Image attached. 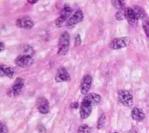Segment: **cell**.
Here are the masks:
<instances>
[{
    "label": "cell",
    "instance_id": "21",
    "mask_svg": "<svg viewBox=\"0 0 149 133\" xmlns=\"http://www.w3.org/2000/svg\"><path fill=\"white\" fill-rule=\"evenodd\" d=\"M115 18L117 20H122L123 19V18H125L124 14L121 11H118L115 14Z\"/></svg>",
    "mask_w": 149,
    "mask_h": 133
},
{
    "label": "cell",
    "instance_id": "12",
    "mask_svg": "<svg viewBox=\"0 0 149 133\" xmlns=\"http://www.w3.org/2000/svg\"><path fill=\"white\" fill-rule=\"evenodd\" d=\"M92 83V77L90 75H85L81 81L80 91L83 94H86L90 90Z\"/></svg>",
    "mask_w": 149,
    "mask_h": 133
},
{
    "label": "cell",
    "instance_id": "24",
    "mask_svg": "<svg viewBox=\"0 0 149 133\" xmlns=\"http://www.w3.org/2000/svg\"><path fill=\"white\" fill-rule=\"evenodd\" d=\"M70 106L72 108H77L79 107V104L77 102H73L71 104Z\"/></svg>",
    "mask_w": 149,
    "mask_h": 133
},
{
    "label": "cell",
    "instance_id": "10",
    "mask_svg": "<svg viewBox=\"0 0 149 133\" xmlns=\"http://www.w3.org/2000/svg\"><path fill=\"white\" fill-rule=\"evenodd\" d=\"M37 108L41 114H47L49 110V104L48 100L44 96H40L36 102Z\"/></svg>",
    "mask_w": 149,
    "mask_h": 133
},
{
    "label": "cell",
    "instance_id": "27",
    "mask_svg": "<svg viewBox=\"0 0 149 133\" xmlns=\"http://www.w3.org/2000/svg\"><path fill=\"white\" fill-rule=\"evenodd\" d=\"M113 133H117V132H113Z\"/></svg>",
    "mask_w": 149,
    "mask_h": 133
},
{
    "label": "cell",
    "instance_id": "1",
    "mask_svg": "<svg viewBox=\"0 0 149 133\" xmlns=\"http://www.w3.org/2000/svg\"><path fill=\"white\" fill-rule=\"evenodd\" d=\"M101 96L95 93L86 94L83 99L80 106V115L81 118L88 117L92 111L93 107L98 104L101 101Z\"/></svg>",
    "mask_w": 149,
    "mask_h": 133
},
{
    "label": "cell",
    "instance_id": "2",
    "mask_svg": "<svg viewBox=\"0 0 149 133\" xmlns=\"http://www.w3.org/2000/svg\"><path fill=\"white\" fill-rule=\"evenodd\" d=\"M70 43V36L68 32H63L60 36L58 40V54L65 55L67 54Z\"/></svg>",
    "mask_w": 149,
    "mask_h": 133
},
{
    "label": "cell",
    "instance_id": "7",
    "mask_svg": "<svg viewBox=\"0 0 149 133\" xmlns=\"http://www.w3.org/2000/svg\"><path fill=\"white\" fill-rule=\"evenodd\" d=\"M84 19V15L81 10H76L69 19L66 22V27L72 28L75 26L78 23L81 22Z\"/></svg>",
    "mask_w": 149,
    "mask_h": 133
},
{
    "label": "cell",
    "instance_id": "23",
    "mask_svg": "<svg viewBox=\"0 0 149 133\" xmlns=\"http://www.w3.org/2000/svg\"><path fill=\"white\" fill-rule=\"evenodd\" d=\"M81 38H80V35L77 34L76 36V37H75V41H74V44L75 46H79L81 44Z\"/></svg>",
    "mask_w": 149,
    "mask_h": 133
},
{
    "label": "cell",
    "instance_id": "4",
    "mask_svg": "<svg viewBox=\"0 0 149 133\" xmlns=\"http://www.w3.org/2000/svg\"><path fill=\"white\" fill-rule=\"evenodd\" d=\"M24 85V80L21 78H16L12 86L9 88V91H8V94L9 95H12L13 96H16L19 95L23 88Z\"/></svg>",
    "mask_w": 149,
    "mask_h": 133
},
{
    "label": "cell",
    "instance_id": "22",
    "mask_svg": "<svg viewBox=\"0 0 149 133\" xmlns=\"http://www.w3.org/2000/svg\"><path fill=\"white\" fill-rule=\"evenodd\" d=\"M8 128L5 124L2 122L1 123V133H7Z\"/></svg>",
    "mask_w": 149,
    "mask_h": 133
},
{
    "label": "cell",
    "instance_id": "8",
    "mask_svg": "<svg viewBox=\"0 0 149 133\" xmlns=\"http://www.w3.org/2000/svg\"><path fill=\"white\" fill-rule=\"evenodd\" d=\"M130 38L128 37L114 38L110 44V47L113 50H118L127 46L130 43Z\"/></svg>",
    "mask_w": 149,
    "mask_h": 133
},
{
    "label": "cell",
    "instance_id": "25",
    "mask_svg": "<svg viewBox=\"0 0 149 133\" xmlns=\"http://www.w3.org/2000/svg\"><path fill=\"white\" fill-rule=\"evenodd\" d=\"M5 44H4L2 41H1V51H3V49L5 48Z\"/></svg>",
    "mask_w": 149,
    "mask_h": 133
},
{
    "label": "cell",
    "instance_id": "14",
    "mask_svg": "<svg viewBox=\"0 0 149 133\" xmlns=\"http://www.w3.org/2000/svg\"><path fill=\"white\" fill-rule=\"evenodd\" d=\"M0 73L1 76H7L8 78H12L15 74V70L13 68L7 66L5 65L1 64L0 66Z\"/></svg>",
    "mask_w": 149,
    "mask_h": 133
},
{
    "label": "cell",
    "instance_id": "20",
    "mask_svg": "<svg viewBox=\"0 0 149 133\" xmlns=\"http://www.w3.org/2000/svg\"><path fill=\"white\" fill-rule=\"evenodd\" d=\"M143 28L147 37H149V20H145L143 22Z\"/></svg>",
    "mask_w": 149,
    "mask_h": 133
},
{
    "label": "cell",
    "instance_id": "26",
    "mask_svg": "<svg viewBox=\"0 0 149 133\" xmlns=\"http://www.w3.org/2000/svg\"><path fill=\"white\" fill-rule=\"evenodd\" d=\"M27 2L30 3L31 4H34L36 3V2H37L38 1H27Z\"/></svg>",
    "mask_w": 149,
    "mask_h": 133
},
{
    "label": "cell",
    "instance_id": "17",
    "mask_svg": "<svg viewBox=\"0 0 149 133\" xmlns=\"http://www.w3.org/2000/svg\"><path fill=\"white\" fill-rule=\"evenodd\" d=\"M105 120H106V116L105 113H102L100 117L98 118V122H97V127L98 129L101 130L102 128H103L104 125H105Z\"/></svg>",
    "mask_w": 149,
    "mask_h": 133
},
{
    "label": "cell",
    "instance_id": "15",
    "mask_svg": "<svg viewBox=\"0 0 149 133\" xmlns=\"http://www.w3.org/2000/svg\"><path fill=\"white\" fill-rule=\"evenodd\" d=\"M132 117L133 120L136 121H141L145 118V114L143 111L138 107H134L132 110Z\"/></svg>",
    "mask_w": 149,
    "mask_h": 133
},
{
    "label": "cell",
    "instance_id": "19",
    "mask_svg": "<svg viewBox=\"0 0 149 133\" xmlns=\"http://www.w3.org/2000/svg\"><path fill=\"white\" fill-rule=\"evenodd\" d=\"M113 5L117 9H125V1H112Z\"/></svg>",
    "mask_w": 149,
    "mask_h": 133
},
{
    "label": "cell",
    "instance_id": "5",
    "mask_svg": "<svg viewBox=\"0 0 149 133\" xmlns=\"http://www.w3.org/2000/svg\"><path fill=\"white\" fill-rule=\"evenodd\" d=\"M34 59L33 56L27 54H20L15 59V64L23 68L29 67L34 64Z\"/></svg>",
    "mask_w": 149,
    "mask_h": 133
},
{
    "label": "cell",
    "instance_id": "16",
    "mask_svg": "<svg viewBox=\"0 0 149 133\" xmlns=\"http://www.w3.org/2000/svg\"><path fill=\"white\" fill-rule=\"evenodd\" d=\"M132 8L135 13V15L137 20L143 19L146 16L145 11L143 9V8H141V6L139 5H134Z\"/></svg>",
    "mask_w": 149,
    "mask_h": 133
},
{
    "label": "cell",
    "instance_id": "18",
    "mask_svg": "<svg viewBox=\"0 0 149 133\" xmlns=\"http://www.w3.org/2000/svg\"><path fill=\"white\" fill-rule=\"evenodd\" d=\"M91 128L86 124H83L77 128L78 133H91Z\"/></svg>",
    "mask_w": 149,
    "mask_h": 133
},
{
    "label": "cell",
    "instance_id": "11",
    "mask_svg": "<svg viewBox=\"0 0 149 133\" xmlns=\"http://www.w3.org/2000/svg\"><path fill=\"white\" fill-rule=\"evenodd\" d=\"M71 79V76L68 70L64 67H61L58 69L55 75V79L56 82H68Z\"/></svg>",
    "mask_w": 149,
    "mask_h": 133
},
{
    "label": "cell",
    "instance_id": "6",
    "mask_svg": "<svg viewBox=\"0 0 149 133\" xmlns=\"http://www.w3.org/2000/svg\"><path fill=\"white\" fill-rule=\"evenodd\" d=\"M118 99L120 102L126 107H130L133 103L132 94L126 90H120L118 92Z\"/></svg>",
    "mask_w": 149,
    "mask_h": 133
},
{
    "label": "cell",
    "instance_id": "13",
    "mask_svg": "<svg viewBox=\"0 0 149 133\" xmlns=\"http://www.w3.org/2000/svg\"><path fill=\"white\" fill-rule=\"evenodd\" d=\"M124 17L130 23H134L137 20L135 13L132 8L127 7L123 10Z\"/></svg>",
    "mask_w": 149,
    "mask_h": 133
},
{
    "label": "cell",
    "instance_id": "3",
    "mask_svg": "<svg viewBox=\"0 0 149 133\" xmlns=\"http://www.w3.org/2000/svg\"><path fill=\"white\" fill-rule=\"evenodd\" d=\"M72 10V8L68 4H65L63 6L61 15L55 20V25L58 27H62L70 16Z\"/></svg>",
    "mask_w": 149,
    "mask_h": 133
},
{
    "label": "cell",
    "instance_id": "9",
    "mask_svg": "<svg viewBox=\"0 0 149 133\" xmlns=\"http://www.w3.org/2000/svg\"><path fill=\"white\" fill-rule=\"evenodd\" d=\"M16 24L18 27L25 29H30L34 26V22L30 17L28 16H23L17 19Z\"/></svg>",
    "mask_w": 149,
    "mask_h": 133
}]
</instances>
